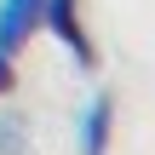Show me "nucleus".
I'll return each mask as SVG.
<instances>
[{
	"instance_id": "obj_1",
	"label": "nucleus",
	"mask_w": 155,
	"mask_h": 155,
	"mask_svg": "<svg viewBox=\"0 0 155 155\" xmlns=\"http://www.w3.org/2000/svg\"><path fill=\"white\" fill-rule=\"evenodd\" d=\"M40 29H46L81 69H98V52H92V40H86V23H81V0H46V6H40Z\"/></svg>"
},
{
	"instance_id": "obj_5",
	"label": "nucleus",
	"mask_w": 155,
	"mask_h": 155,
	"mask_svg": "<svg viewBox=\"0 0 155 155\" xmlns=\"http://www.w3.org/2000/svg\"><path fill=\"white\" fill-rule=\"evenodd\" d=\"M12 86H17V52H6V46H0V98H6Z\"/></svg>"
},
{
	"instance_id": "obj_2",
	"label": "nucleus",
	"mask_w": 155,
	"mask_h": 155,
	"mask_svg": "<svg viewBox=\"0 0 155 155\" xmlns=\"http://www.w3.org/2000/svg\"><path fill=\"white\" fill-rule=\"evenodd\" d=\"M115 144V98L109 92H92L75 115V150L81 155H109Z\"/></svg>"
},
{
	"instance_id": "obj_3",
	"label": "nucleus",
	"mask_w": 155,
	"mask_h": 155,
	"mask_svg": "<svg viewBox=\"0 0 155 155\" xmlns=\"http://www.w3.org/2000/svg\"><path fill=\"white\" fill-rule=\"evenodd\" d=\"M40 6L46 0H0V46L6 52H23L29 35L40 29Z\"/></svg>"
},
{
	"instance_id": "obj_4",
	"label": "nucleus",
	"mask_w": 155,
	"mask_h": 155,
	"mask_svg": "<svg viewBox=\"0 0 155 155\" xmlns=\"http://www.w3.org/2000/svg\"><path fill=\"white\" fill-rule=\"evenodd\" d=\"M0 155H29V121L23 115H0Z\"/></svg>"
}]
</instances>
